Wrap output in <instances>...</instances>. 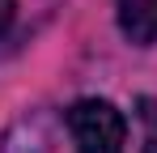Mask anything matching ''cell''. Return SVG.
I'll use <instances>...</instances> for the list:
<instances>
[{"mask_svg":"<svg viewBox=\"0 0 157 153\" xmlns=\"http://www.w3.org/2000/svg\"><path fill=\"white\" fill-rule=\"evenodd\" d=\"M64 124H68V136L81 153H123V145H128V119L106 98L72 102Z\"/></svg>","mask_w":157,"mask_h":153,"instance_id":"obj_1","label":"cell"},{"mask_svg":"<svg viewBox=\"0 0 157 153\" xmlns=\"http://www.w3.org/2000/svg\"><path fill=\"white\" fill-rule=\"evenodd\" d=\"M115 17L128 43L136 47L157 43V0H115Z\"/></svg>","mask_w":157,"mask_h":153,"instance_id":"obj_2","label":"cell"},{"mask_svg":"<svg viewBox=\"0 0 157 153\" xmlns=\"http://www.w3.org/2000/svg\"><path fill=\"white\" fill-rule=\"evenodd\" d=\"M140 153H157V102L140 98Z\"/></svg>","mask_w":157,"mask_h":153,"instance_id":"obj_3","label":"cell"},{"mask_svg":"<svg viewBox=\"0 0 157 153\" xmlns=\"http://www.w3.org/2000/svg\"><path fill=\"white\" fill-rule=\"evenodd\" d=\"M13 13H17V4H13V0H0V34L13 26Z\"/></svg>","mask_w":157,"mask_h":153,"instance_id":"obj_4","label":"cell"}]
</instances>
